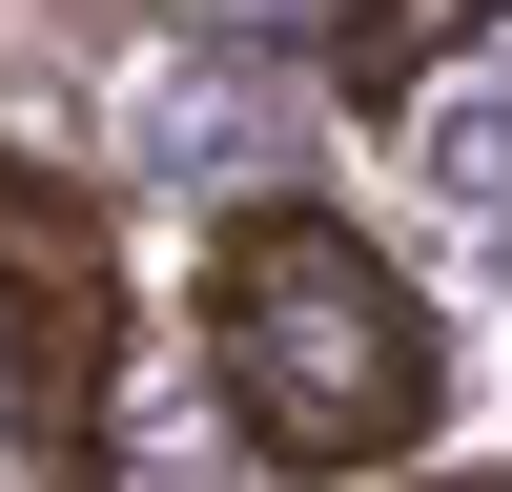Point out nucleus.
<instances>
[{"label":"nucleus","mask_w":512,"mask_h":492,"mask_svg":"<svg viewBox=\"0 0 512 492\" xmlns=\"http://www.w3.org/2000/svg\"><path fill=\"white\" fill-rule=\"evenodd\" d=\"M410 492H512V472H410Z\"/></svg>","instance_id":"nucleus-4"},{"label":"nucleus","mask_w":512,"mask_h":492,"mask_svg":"<svg viewBox=\"0 0 512 492\" xmlns=\"http://www.w3.org/2000/svg\"><path fill=\"white\" fill-rule=\"evenodd\" d=\"M205 390H226V431L267 451V472L349 492V472H410L451 410V349L431 308L390 287V246L328 226V205H226V246H205Z\"/></svg>","instance_id":"nucleus-1"},{"label":"nucleus","mask_w":512,"mask_h":492,"mask_svg":"<svg viewBox=\"0 0 512 492\" xmlns=\"http://www.w3.org/2000/svg\"><path fill=\"white\" fill-rule=\"evenodd\" d=\"M492 21H512V0H328V82H349V103L390 123L410 82H431L451 41H492Z\"/></svg>","instance_id":"nucleus-3"},{"label":"nucleus","mask_w":512,"mask_h":492,"mask_svg":"<svg viewBox=\"0 0 512 492\" xmlns=\"http://www.w3.org/2000/svg\"><path fill=\"white\" fill-rule=\"evenodd\" d=\"M103 410H123V246L62 164L0 144V431H21V472L103 492V451H123Z\"/></svg>","instance_id":"nucleus-2"}]
</instances>
